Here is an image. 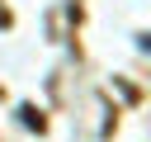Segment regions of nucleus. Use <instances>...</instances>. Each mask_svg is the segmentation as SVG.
I'll list each match as a JSON object with an SVG mask.
<instances>
[{
    "mask_svg": "<svg viewBox=\"0 0 151 142\" xmlns=\"http://www.w3.org/2000/svg\"><path fill=\"white\" fill-rule=\"evenodd\" d=\"M19 118H24V128H38V133L47 128V118H42V114H38L33 104H19Z\"/></svg>",
    "mask_w": 151,
    "mask_h": 142,
    "instance_id": "1",
    "label": "nucleus"
}]
</instances>
